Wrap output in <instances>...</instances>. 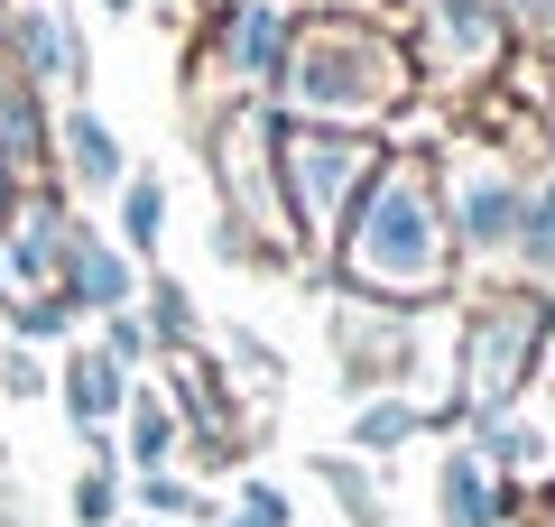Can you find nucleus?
I'll return each mask as SVG.
<instances>
[{"instance_id":"obj_1","label":"nucleus","mask_w":555,"mask_h":527,"mask_svg":"<svg viewBox=\"0 0 555 527\" xmlns=\"http://www.w3.org/2000/svg\"><path fill=\"white\" fill-rule=\"evenodd\" d=\"M352 278L379 296H426L444 278V222L416 167H379L352 222Z\"/></svg>"},{"instance_id":"obj_2","label":"nucleus","mask_w":555,"mask_h":527,"mask_svg":"<svg viewBox=\"0 0 555 527\" xmlns=\"http://www.w3.org/2000/svg\"><path fill=\"white\" fill-rule=\"evenodd\" d=\"M278 75H287V93L306 112H379V102H398L408 65L371 28H306V38H287V65Z\"/></svg>"},{"instance_id":"obj_3","label":"nucleus","mask_w":555,"mask_h":527,"mask_svg":"<svg viewBox=\"0 0 555 527\" xmlns=\"http://www.w3.org/2000/svg\"><path fill=\"white\" fill-rule=\"evenodd\" d=\"M361 167H371L361 139H334V130H297V139H287V185H297V214L315 222V232L343 214V195H352Z\"/></svg>"},{"instance_id":"obj_4","label":"nucleus","mask_w":555,"mask_h":527,"mask_svg":"<svg viewBox=\"0 0 555 527\" xmlns=\"http://www.w3.org/2000/svg\"><path fill=\"white\" fill-rule=\"evenodd\" d=\"M518 204H528V195H518L500 167H463V185H454V232H463V241H509V232H518Z\"/></svg>"},{"instance_id":"obj_5","label":"nucleus","mask_w":555,"mask_h":527,"mask_svg":"<svg viewBox=\"0 0 555 527\" xmlns=\"http://www.w3.org/2000/svg\"><path fill=\"white\" fill-rule=\"evenodd\" d=\"M528 324H537V314H518V306L481 324V343H473V398H481V408H491V398L518 380V351H528Z\"/></svg>"},{"instance_id":"obj_6","label":"nucleus","mask_w":555,"mask_h":527,"mask_svg":"<svg viewBox=\"0 0 555 527\" xmlns=\"http://www.w3.org/2000/svg\"><path fill=\"white\" fill-rule=\"evenodd\" d=\"M65 296H75V306L120 314V296H130V269H120V250H102V241H75V232H65Z\"/></svg>"},{"instance_id":"obj_7","label":"nucleus","mask_w":555,"mask_h":527,"mask_svg":"<svg viewBox=\"0 0 555 527\" xmlns=\"http://www.w3.org/2000/svg\"><path fill=\"white\" fill-rule=\"evenodd\" d=\"M222 47H232V75H278V65H287V20H278L269 0H241Z\"/></svg>"},{"instance_id":"obj_8","label":"nucleus","mask_w":555,"mask_h":527,"mask_svg":"<svg viewBox=\"0 0 555 527\" xmlns=\"http://www.w3.org/2000/svg\"><path fill=\"white\" fill-rule=\"evenodd\" d=\"M65 167H75V185H93V195L120 185V139H112V120L83 112V102L65 112Z\"/></svg>"},{"instance_id":"obj_9","label":"nucleus","mask_w":555,"mask_h":527,"mask_svg":"<svg viewBox=\"0 0 555 527\" xmlns=\"http://www.w3.org/2000/svg\"><path fill=\"white\" fill-rule=\"evenodd\" d=\"M20 65L28 75H56V83H83V47H75V28L56 10H28L20 20Z\"/></svg>"},{"instance_id":"obj_10","label":"nucleus","mask_w":555,"mask_h":527,"mask_svg":"<svg viewBox=\"0 0 555 527\" xmlns=\"http://www.w3.org/2000/svg\"><path fill=\"white\" fill-rule=\"evenodd\" d=\"M65 398H75V426H102V416L120 408V361H112V351H75Z\"/></svg>"},{"instance_id":"obj_11","label":"nucleus","mask_w":555,"mask_h":527,"mask_svg":"<svg viewBox=\"0 0 555 527\" xmlns=\"http://www.w3.org/2000/svg\"><path fill=\"white\" fill-rule=\"evenodd\" d=\"M120 232H130V250H158V232H167V185H158V176H130V195H120Z\"/></svg>"},{"instance_id":"obj_12","label":"nucleus","mask_w":555,"mask_h":527,"mask_svg":"<svg viewBox=\"0 0 555 527\" xmlns=\"http://www.w3.org/2000/svg\"><path fill=\"white\" fill-rule=\"evenodd\" d=\"M491 481H481V463H454L444 472V527H491Z\"/></svg>"},{"instance_id":"obj_13","label":"nucleus","mask_w":555,"mask_h":527,"mask_svg":"<svg viewBox=\"0 0 555 527\" xmlns=\"http://www.w3.org/2000/svg\"><path fill=\"white\" fill-rule=\"evenodd\" d=\"M167 445H177V416H167L158 398H149V408L130 416V453H139V463H167Z\"/></svg>"},{"instance_id":"obj_14","label":"nucleus","mask_w":555,"mask_h":527,"mask_svg":"<svg viewBox=\"0 0 555 527\" xmlns=\"http://www.w3.org/2000/svg\"><path fill=\"white\" fill-rule=\"evenodd\" d=\"M518 250H528V259H555V195L518 204Z\"/></svg>"},{"instance_id":"obj_15","label":"nucleus","mask_w":555,"mask_h":527,"mask_svg":"<svg viewBox=\"0 0 555 527\" xmlns=\"http://www.w3.org/2000/svg\"><path fill=\"white\" fill-rule=\"evenodd\" d=\"M408 426H416L408 408H361V426H352V435H361V445L379 453V445H398V435H408Z\"/></svg>"},{"instance_id":"obj_16","label":"nucleus","mask_w":555,"mask_h":527,"mask_svg":"<svg viewBox=\"0 0 555 527\" xmlns=\"http://www.w3.org/2000/svg\"><path fill=\"white\" fill-rule=\"evenodd\" d=\"M139 500H149V509H167V518H195V490H185V481H158V472H149V481H139Z\"/></svg>"},{"instance_id":"obj_17","label":"nucleus","mask_w":555,"mask_h":527,"mask_svg":"<svg viewBox=\"0 0 555 527\" xmlns=\"http://www.w3.org/2000/svg\"><path fill=\"white\" fill-rule=\"evenodd\" d=\"M75 518H83V527L112 518V472H83V481H75Z\"/></svg>"},{"instance_id":"obj_18","label":"nucleus","mask_w":555,"mask_h":527,"mask_svg":"<svg viewBox=\"0 0 555 527\" xmlns=\"http://www.w3.org/2000/svg\"><path fill=\"white\" fill-rule=\"evenodd\" d=\"M102 351H112V361H139V351H149V333H139V314H112V333H102Z\"/></svg>"},{"instance_id":"obj_19","label":"nucleus","mask_w":555,"mask_h":527,"mask_svg":"<svg viewBox=\"0 0 555 527\" xmlns=\"http://www.w3.org/2000/svg\"><path fill=\"white\" fill-rule=\"evenodd\" d=\"M241 509H250V527H287V500H278L269 481H250V490H241Z\"/></svg>"},{"instance_id":"obj_20","label":"nucleus","mask_w":555,"mask_h":527,"mask_svg":"<svg viewBox=\"0 0 555 527\" xmlns=\"http://www.w3.org/2000/svg\"><path fill=\"white\" fill-rule=\"evenodd\" d=\"M0 380H10V398H38L47 380H38V361H28V351H10V361H0Z\"/></svg>"},{"instance_id":"obj_21","label":"nucleus","mask_w":555,"mask_h":527,"mask_svg":"<svg viewBox=\"0 0 555 527\" xmlns=\"http://www.w3.org/2000/svg\"><path fill=\"white\" fill-rule=\"evenodd\" d=\"M102 10H130V0H102Z\"/></svg>"},{"instance_id":"obj_22","label":"nucleus","mask_w":555,"mask_h":527,"mask_svg":"<svg viewBox=\"0 0 555 527\" xmlns=\"http://www.w3.org/2000/svg\"><path fill=\"white\" fill-rule=\"evenodd\" d=\"M241 527H250V518H241Z\"/></svg>"}]
</instances>
